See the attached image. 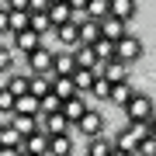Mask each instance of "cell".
<instances>
[{
  "mask_svg": "<svg viewBox=\"0 0 156 156\" xmlns=\"http://www.w3.org/2000/svg\"><path fill=\"white\" fill-rule=\"evenodd\" d=\"M146 135H153V132H149V122H128L122 132L115 135V149H122V153H135V146H139Z\"/></svg>",
  "mask_w": 156,
  "mask_h": 156,
  "instance_id": "6da1fadb",
  "label": "cell"
},
{
  "mask_svg": "<svg viewBox=\"0 0 156 156\" xmlns=\"http://www.w3.org/2000/svg\"><path fill=\"white\" fill-rule=\"evenodd\" d=\"M122 111H125L128 122H153V97L149 94H132Z\"/></svg>",
  "mask_w": 156,
  "mask_h": 156,
  "instance_id": "7a4b0ae2",
  "label": "cell"
},
{
  "mask_svg": "<svg viewBox=\"0 0 156 156\" xmlns=\"http://www.w3.org/2000/svg\"><path fill=\"white\" fill-rule=\"evenodd\" d=\"M142 42L135 38V35H122V38L115 42V59L118 62H125V66H132V62H139L142 59Z\"/></svg>",
  "mask_w": 156,
  "mask_h": 156,
  "instance_id": "3957f363",
  "label": "cell"
},
{
  "mask_svg": "<svg viewBox=\"0 0 156 156\" xmlns=\"http://www.w3.org/2000/svg\"><path fill=\"white\" fill-rule=\"evenodd\" d=\"M73 128H76L80 135H87V139H94V135H101V132H104V115H101L97 108H87Z\"/></svg>",
  "mask_w": 156,
  "mask_h": 156,
  "instance_id": "277c9868",
  "label": "cell"
},
{
  "mask_svg": "<svg viewBox=\"0 0 156 156\" xmlns=\"http://www.w3.org/2000/svg\"><path fill=\"white\" fill-rule=\"evenodd\" d=\"M38 132H45V135H69L73 125L59 111H52V115H38Z\"/></svg>",
  "mask_w": 156,
  "mask_h": 156,
  "instance_id": "5b68a950",
  "label": "cell"
},
{
  "mask_svg": "<svg viewBox=\"0 0 156 156\" xmlns=\"http://www.w3.org/2000/svg\"><path fill=\"white\" fill-rule=\"evenodd\" d=\"M83 111H87V94H73V97H66V101H62V108H59V115L66 118L69 125H76Z\"/></svg>",
  "mask_w": 156,
  "mask_h": 156,
  "instance_id": "8992f818",
  "label": "cell"
},
{
  "mask_svg": "<svg viewBox=\"0 0 156 156\" xmlns=\"http://www.w3.org/2000/svg\"><path fill=\"white\" fill-rule=\"evenodd\" d=\"M24 59H28V73H49L52 69V49H45V45H38L35 52H24Z\"/></svg>",
  "mask_w": 156,
  "mask_h": 156,
  "instance_id": "52a82bcc",
  "label": "cell"
},
{
  "mask_svg": "<svg viewBox=\"0 0 156 156\" xmlns=\"http://www.w3.org/2000/svg\"><path fill=\"white\" fill-rule=\"evenodd\" d=\"M97 28H101V38H108V42H118L122 35H128V21H118V17H101L97 21Z\"/></svg>",
  "mask_w": 156,
  "mask_h": 156,
  "instance_id": "ba28073f",
  "label": "cell"
},
{
  "mask_svg": "<svg viewBox=\"0 0 156 156\" xmlns=\"http://www.w3.org/2000/svg\"><path fill=\"white\" fill-rule=\"evenodd\" d=\"M38 45H45V38L38 31H31V28H24V31L14 35V52H35Z\"/></svg>",
  "mask_w": 156,
  "mask_h": 156,
  "instance_id": "9c48e42d",
  "label": "cell"
},
{
  "mask_svg": "<svg viewBox=\"0 0 156 156\" xmlns=\"http://www.w3.org/2000/svg\"><path fill=\"white\" fill-rule=\"evenodd\" d=\"M132 94H135V83H132V80H118V83H111V90H108V101H111L115 108H125Z\"/></svg>",
  "mask_w": 156,
  "mask_h": 156,
  "instance_id": "30bf717a",
  "label": "cell"
},
{
  "mask_svg": "<svg viewBox=\"0 0 156 156\" xmlns=\"http://www.w3.org/2000/svg\"><path fill=\"white\" fill-rule=\"evenodd\" d=\"M21 153H31V156H45L49 153V135L45 132H31L21 139Z\"/></svg>",
  "mask_w": 156,
  "mask_h": 156,
  "instance_id": "8fae6325",
  "label": "cell"
},
{
  "mask_svg": "<svg viewBox=\"0 0 156 156\" xmlns=\"http://www.w3.org/2000/svg\"><path fill=\"white\" fill-rule=\"evenodd\" d=\"M80 21H66V24H56L52 28V35H56V42L59 45H66V49H73V45L80 42V28H76Z\"/></svg>",
  "mask_w": 156,
  "mask_h": 156,
  "instance_id": "7c38bea8",
  "label": "cell"
},
{
  "mask_svg": "<svg viewBox=\"0 0 156 156\" xmlns=\"http://www.w3.org/2000/svg\"><path fill=\"white\" fill-rule=\"evenodd\" d=\"M7 125H11V128H14L17 135H31V132H38V115L31 118V115H14V111H11V118H7Z\"/></svg>",
  "mask_w": 156,
  "mask_h": 156,
  "instance_id": "4fadbf2b",
  "label": "cell"
},
{
  "mask_svg": "<svg viewBox=\"0 0 156 156\" xmlns=\"http://www.w3.org/2000/svg\"><path fill=\"white\" fill-rule=\"evenodd\" d=\"M135 0H108V14L111 17H118V21H132L135 17Z\"/></svg>",
  "mask_w": 156,
  "mask_h": 156,
  "instance_id": "5bb4252c",
  "label": "cell"
},
{
  "mask_svg": "<svg viewBox=\"0 0 156 156\" xmlns=\"http://www.w3.org/2000/svg\"><path fill=\"white\" fill-rule=\"evenodd\" d=\"M76 69V62H73V52H52V76H69V73Z\"/></svg>",
  "mask_w": 156,
  "mask_h": 156,
  "instance_id": "9a60e30c",
  "label": "cell"
},
{
  "mask_svg": "<svg viewBox=\"0 0 156 156\" xmlns=\"http://www.w3.org/2000/svg\"><path fill=\"white\" fill-rule=\"evenodd\" d=\"M52 87V73H28V94L31 97H45Z\"/></svg>",
  "mask_w": 156,
  "mask_h": 156,
  "instance_id": "2e32d148",
  "label": "cell"
},
{
  "mask_svg": "<svg viewBox=\"0 0 156 156\" xmlns=\"http://www.w3.org/2000/svg\"><path fill=\"white\" fill-rule=\"evenodd\" d=\"M4 90L14 97L28 94V73H4Z\"/></svg>",
  "mask_w": 156,
  "mask_h": 156,
  "instance_id": "e0dca14e",
  "label": "cell"
},
{
  "mask_svg": "<svg viewBox=\"0 0 156 156\" xmlns=\"http://www.w3.org/2000/svg\"><path fill=\"white\" fill-rule=\"evenodd\" d=\"M73 62H76V69H94L97 56H94L90 45H73Z\"/></svg>",
  "mask_w": 156,
  "mask_h": 156,
  "instance_id": "ac0fdd59",
  "label": "cell"
},
{
  "mask_svg": "<svg viewBox=\"0 0 156 156\" xmlns=\"http://www.w3.org/2000/svg\"><path fill=\"white\" fill-rule=\"evenodd\" d=\"M49 156H73V135H49Z\"/></svg>",
  "mask_w": 156,
  "mask_h": 156,
  "instance_id": "d6986e66",
  "label": "cell"
},
{
  "mask_svg": "<svg viewBox=\"0 0 156 156\" xmlns=\"http://www.w3.org/2000/svg\"><path fill=\"white\" fill-rule=\"evenodd\" d=\"M111 149H115V139L101 132V135H94V139H90V146H87V156H108Z\"/></svg>",
  "mask_w": 156,
  "mask_h": 156,
  "instance_id": "ffe728a7",
  "label": "cell"
},
{
  "mask_svg": "<svg viewBox=\"0 0 156 156\" xmlns=\"http://www.w3.org/2000/svg\"><path fill=\"white\" fill-rule=\"evenodd\" d=\"M76 28H80V42H76V45H94V42L101 38V28H97V21H90V17H83V21H80Z\"/></svg>",
  "mask_w": 156,
  "mask_h": 156,
  "instance_id": "44dd1931",
  "label": "cell"
},
{
  "mask_svg": "<svg viewBox=\"0 0 156 156\" xmlns=\"http://www.w3.org/2000/svg\"><path fill=\"white\" fill-rule=\"evenodd\" d=\"M45 14H49L52 28H56V24H66V21H73V11L66 7V0H62V4H49V7H45Z\"/></svg>",
  "mask_w": 156,
  "mask_h": 156,
  "instance_id": "7402d4cb",
  "label": "cell"
},
{
  "mask_svg": "<svg viewBox=\"0 0 156 156\" xmlns=\"http://www.w3.org/2000/svg\"><path fill=\"white\" fill-rule=\"evenodd\" d=\"M49 94H56L59 101H66V97H73V94H76V87H73V80H69V76H52Z\"/></svg>",
  "mask_w": 156,
  "mask_h": 156,
  "instance_id": "603a6c76",
  "label": "cell"
},
{
  "mask_svg": "<svg viewBox=\"0 0 156 156\" xmlns=\"http://www.w3.org/2000/svg\"><path fill=\"white\" fill-rule=\"evenodd\" d=\"M94 76H97L94 69H73V73H69V80H73V87H76V94H87L90 83H94Z\"/></svg>",
  "mask_w": 156,
  "mask_h": 156,
  "instance_id": "cb8c5ba5",
  "label": "cell"
},
{
  "mask_svg": "<svg viewBox=\"0 0 156 156\" xmlns=\"http://www.w3.org/2000/svg\"><path fill=\"white\" fill-rule=\"evenodd\" d=\"M14 115H38V97H31V94H21V97H14Z\"/></svg>",
  "mask_w": 156,
  "mask_h": 156,
  "instance_id": "d4e9b609",
  "label": "cell"
},
{
  "mask_svg": "<svg viewBox=\"0 0 156 156\" xmlns=\"http://www.w3.org/2000/svg\"><path fill=\"white\" fill-rule=\"evenodd\" d=\"M28 28L38 31L42 38H45V35L52 31V21H49V14H45V11H38V14H28Z\"/></svg>",
  "mask_w": 156,
  "mask_h": 156,
  "instance_id": "484cf974",
  "label": "cell"
},
{
  "mask_svg": "<svg viewBox=\"0 0 156 156\" xmlns=\"http://www.w3.org/2000/svg\"><path fill=\"white\" fill-rule=\"evenodd\" d=\"M28 28V11H7V31H24Z\"/></svg>",
  "mask_w": 156,
  "mask_h": 156,
  "instance_id": "4316f807",
  "label": "cell"
},
{
  "mask_svg": "<svg viewBox=\"0 0 156 156\" xmlns=\"http://www.w3.org/2000/svg\"><path fill=\"white\" fill-rule=\"evenodd\" d=\"M21 139H24V135H17L11 125H0V146H7V149H21Z\"/></svg>",
  "mask_w": 156,
  "mask_h": 156,
  "instance_id": "83f0119b",
  "label": "cell"
},
{
  "mask_svg": "<svg viewBox=\"0 0 156 156\" xmlns=\"http://www.w3.org/2000/svg\"><path fill=\"white\" fill-rule=\"evenodd\" d=\"M90 21H101V17H108V0H87V11H83Z\"/></svg>",
  "mask_w": 156,
  "mask_h": 156,
  "instance_id": "f1b7e54d",
  "label": "cell"
},
{
  "mask_svg": "<svg viewBox=\"0 0 156 156\" xmlns=\"http://www.w3.org/2000/svg\"><path fill=\"white\" fill-rule=\"evenodd\" d=\"M108 90H111V80H104V76H94V83H90L87 94H94L97 101H108Z\"/></svg>",
  "mask_w": 156,
  "mask_h": 156,
  "instance_id": "f546056e",
  "label": "cell"
},
{
  "mask_svg": "<svg viewBox=\"0 0 156 156\" xmlns=\"http://www.w3.org/2000/svg\"><path fill=\"white\" fill-rule=\"evenodd\" d=\"M62 108V101L56 97V94H45V97H38V115H52V111H59Z\"/></svg>",
  "mask_w": 156,
  "mask_h": 156,
  "instance_id": "4dcf8cb0",
  "label": "cell"
},
{
  "mask_svg": "<svg viewBox=\"0 0 156 156\" xmlns=\"http://www.w3.org/2000/svg\"><path fill=\"white\" fill-rule=\"evenodd\" d=\"M132 156H156V142H153V135H146V139L135 146V153Z\"/></svg>",
  "mask_w": 156,
  "mask_h": 156,
  "instance_id": "1f68e13d",
  "label": "cell"
},
{
  "mask_svg": "<svg viewBox=\"0 0 156 156\" xmlns=\"http://www.w3.org/2000/svg\"><path fill=\"white\" fill-rule=\"evenodd\" d=\"M11 66H14V52L0 49V73H11Z\"/></svg>",
  "mask_w": 156,
  "mask_h": 156,
  "instance_id": "d6a6232c",
  "label": "cell"
},
{
  "mask_svg": "<svg viewBox=\"0 0 156 156\" xmlns=\"http://www.w3.org/2000/svg\"><path fill=\"white\" fill-rule=\"evenodd\" d=\"M66 7H69L73 14H83L87 11V0H66Z\"/></svg>",
  "mask_w": 156,
  "mask_h": 156,
  "instance_id": "836d02e7",
  "label": "cell"
},
{
  "mask_svg": "<svg viewBox=\"0 0 156 156\" xmlns=\"http://www.w3.org/2000/svg\"><path fill=\"white\" fill-rule=\"evenodd\" d=\"M45 7H49V0H28V14H38Z\"/></svg>",
  "mask_w": 156,
  "mask_h": 156,
  "instance_id": "e575fe53",
  "label": "cell"
},
{
  "mask_svg": "<svg viewBox=\"0 0 156 156\" xmlns=\"http://www.w3.org/2000/svg\"><path fill=\"white\" fill-rule=\"evenodd\" d=\"M0 156H21V149H7V146H0Z\"/></svg>",
  "mask_w": 156,
  "mask_h": 156,
  "instance_id": "d590c367",
  "label": "cell"
},
{
  "mask_svg": "<svg viewBox=\"0 0 156 156\" xmlns=\"http://www.w3.org/2000/svg\"><path fill=\"white\" fill-rule=\"evenodd\" d=\"M108 156H132V153H122V149H111V153H108Z\"/></svg>",
  "mask_w": 156,
  "mask_h": 156,
  "instance_id": "8d00e7d4",
  "label": "cell"
},
{
  "mask_svg": "<svg viewBox=\"0 0 156 156\" xmlns=\"http://www.w3.org/2000/svg\"><path fill=\"white\" fill-rule=\"evenodd\" d=\"M0 90H4V73H0Z\"/></svg>",
  "mask_w": 156,
  "mask_h": 156,
  "instance_id": "74e56055",
  "label": "cell"
},
{
  "mask_svg": "<svg viewBox=\"0 0 156 156\" xmlns=\"http://www.w3.org/2000/svg\"><path fill=\"white\" fill-rule=\"evenodd\" d=\"M21 156H31V153H21Z\"/></svg>",
  "mask_w": 156,
  "mask_h": 156,
  "instance_id": "f35d334b",
  "label": "cell"
},
{
  "mask_svg": "<svg viewBox=\"0 0 156 156\" xmlns=\"http://www.w3.org/2000/svg\"><path fill=\"white\" fill-rule=\"evenodd\" d=\"M45 156H49V153H45Z\"/></svg>",
  "mask_w": 156,
  "mask_h": 156,
  "instance_id": "ab89813d",
  "label": "cell"
}]
</instances>
